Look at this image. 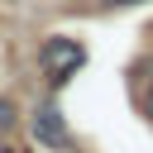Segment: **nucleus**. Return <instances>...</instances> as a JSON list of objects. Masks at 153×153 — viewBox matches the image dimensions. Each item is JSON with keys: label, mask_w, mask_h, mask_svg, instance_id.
I'll list each match as a JSON object with an SVG mask.
<instances>
[{"label": "nucleus", "mask_w": 153, "mask_h": 153, "mask_svg": "<svg viewBox=\"0 0 153 153\" xmlns=\"http://www.w3.org/2000/svg\"><path fill=\"white\" fill-rule=\"evenodd\" d=\"M38 67H43V76H48L53 86H62V81H72V76L86 67V48H81L76 38H67V33H53V38H43V48H38Z\"/></svg>", "instance_id": "f257e3e1"}, {"label": "nucleus", "mask_w": 153, "mask_h": 153, "mask_svg": "<svg viewBox=\"0 0 153 153\" xmlns=\"http://www.w3.org/2000/svg\"><path fill=\"white\" fill-rule=\"evenodd\" d=\"M33 134H38L48 148H72V139H67V124H62V115H57L53 105H43V110L33 115Z\"/></svg>", "instance_id": "f03ea898"}, {"label": "nucleus", "mask_w": 153, "mask_h": 153, "mask_svg": "<svg viewBox=\"0 0 153 153\" xmlns=\"http://www.w3.org/2000/svg\"><path fill=\"white\" fill-rule=\"evenodd\" d=\"M139 105H143V115L153 120V67L139 72Z\"/></svg>", "instance_id": "7ed1b4c3"}, {"label": "nucleus", "mask_w": 153, "mask_h": 153, "mask_svg": "<svg viewBox=\"0 0 153 153\" xmlns=\"http://www.w3.org/2000/svg\"><path fill=\"white\" fill-rule=\"evenodd\" d=\"M10 129H14V105L0 100V134H10Z\"/></svg>", "instance_id": "20e7f679"}, {"label": "nucleus", "mask_w": 153, "mask_h": 153, "mask_svg": "<svg viewBox=\"0 0 153 153\" xmlns=\"http://www.w3.org/2000/svg\"><path fill=\"white\" fill-rule=\"evenodd\" d=\"M105 5H143V0H105Z\"/></svg>", "instance_id": "39448f33"}, {"label": "nucleus", "mask_w": 153, "mask_h": 153, "mask_svg": "<svg viewBox=\"0 0 153 153\" xmlns=\"http://www.w3.org/2000/svg\"><path fill=\"white\" fill-rule=\"evenodd\" d=\"M0 153H10V148H0Z\"/></svg>", "instance_id": "423d86ee"}]
</instances>
